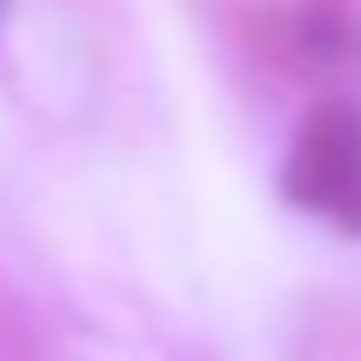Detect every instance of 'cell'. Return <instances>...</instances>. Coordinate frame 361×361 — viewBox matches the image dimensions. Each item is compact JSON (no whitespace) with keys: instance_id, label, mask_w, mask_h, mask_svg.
Masks as SVG:
<instances>
[{"instance_id":"cell-1","label":"cell","mask_w":361,"mask_h":361,"mask_svg":"<svg viewBox=\"0 0 361 361\" xmlns=\"http://www.w3.org/2000/svg\"><path fill=\"white\" fill-rule=\"evenodd\" d=\"M281 194L301 214H322L341 234H361V107L328 101L301 121L281 161Z\"/></svg>"},{"instance_id":"cell-2","label":"cell","mask_w":361,"mask_h":361,"mask_svg":"<svg viewBox=\"0 0 361 361\" xmlns=\"http://www.w3.org/2000/svg\"><path fill=\"white\" fill-rule=\"evenodd\" d=\"M7 7H13V0H0V20H7Z\"/></svg>"}]
</instances>
